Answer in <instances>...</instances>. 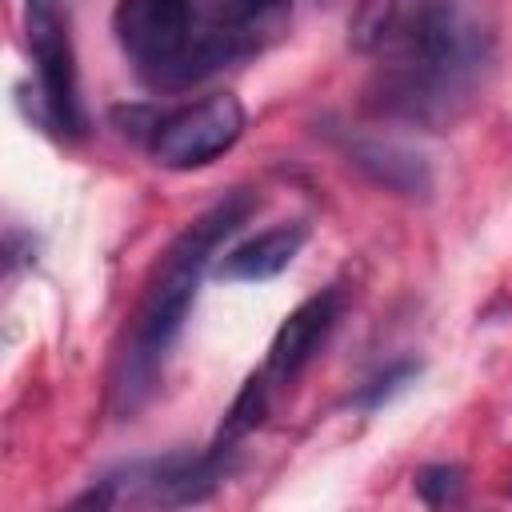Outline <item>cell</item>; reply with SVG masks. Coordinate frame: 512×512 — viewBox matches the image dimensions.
I'll return each instance as SVG.
<instances>
[{"instance_id": "cell-1", "label": "cell", "mask_w": 512, "mask_h": 512, "mask_svg": "<svg viewBox=\"0 0 512 512\" xmlns=\"http://www.w3.org/2000/svg\"><path fill=\"white\" fill-rule=\"evenodd\" d=\"M252 204L256 200L244 188L224 196L220 204L200 212L160 256V264H156V272H152V280H148V288L136 304V316L124 332L116 364H112L108 396H112L116 416H132L152 396L156 376H160L172 344L184 332V320H188V308L196 300V288H200V276H204L208 260L248 220Z\"/></svg>"}, {"instance_id": "cell-2", "label": "cell", "mask_w": 512, "mask_h": 512, "mask_svg": "<svg viewBox=\"0 0 512 512\" xmlns=\"http://www.w3.org/2000/svg\"><path fill=\"white\" fill-rule=\"evenodd\" d=\"M488 56H492L488 32L460 0H452L424 40L376 64L364 104L388 120L444 128L472 104Z\"/></svg>"}, {"instance_id": "cell-3", "label": "cell", "mask_w": 512, "mask_h": 512, "mask_svg": "<svg viewBox=\"0 0 512 512\" xmlns=\"http://www.w3.org/2000/svg\"><path fill=\"white\" fill-rule=\"evenodd\" d=\"M112 32L148 88L184 92L208 80L200 64V0H120Z\"/></svg>"}, {"instance_id": "cell-4", "label": "cell", "mask_w": 512, "mask_h": 512, "mask_svg": "<svg viewBox=\"0 0 512 512\" xmlns=\"http://www.w3.org/2000/svg\"><path fill=\"white\" fill-rule=\"evenodd\" d=\"M232 452L224 444H208L204 452H172L156 460H132L116 472H104L76 504L120 508V504H148V508H180L208 500L224 476L232 472Z\"/></svg>"}, {"instance_id": "cell-5", "label": "cell", "mask_w": 512, "mask_h": 512, "mask_svg": "<svg viewBox=\"0 0 512 512\" xmlns=\"http://www.w3.org/2000/svg\"><path fill=\"white\" fill-rule=\"evenodd\" d=\"M240 136H244V104L228 92H216L196 104L160 112L144 144L160 168L188 172L224 156Z\"/></svg>"}, {"instance_id": "cell-6", "label": "cell", "mask_w": 512, "mask_h": 512, "mask_svg": "<svg viewBox=\"0 0 512 512\" xmlns=\"http://www.w3.org/2000/svg\"><path fill=\"white\" fill-rule=\"evenodd\" d=\"M292 0H200V52L208 76L260 56L288 32Z\"/></svg>"}, {"instance_id": "cell-7", "label": "cell", "mask_w": 512, "mask_h": 512, "mask_svg": "<svg viewBox=\"0 0 512 512\" xmlns=\"http://www.w3.org/2000/svg\"><path fill=\"white\" fill-rule=\"evenodd\" d=\"M452 0H356L348 16V44L360 56L392 60L424 40Z\"/></svg>"}, {"instance_id": "cell-8", "label": "cell", "mask_w": 512, "mask_h": 512, "mask_svg": "<svg viewBox=\"0 0 512 512\" xmlns=\"http://www.w3.org/2000/svg\"><path fill=\"white\" fill-rule=\"evenodd\" d=\"M340 308H344V296L340 288H324L316 296H308L304 304H296L284 324L276 328L272 344H268V360H264V372L268 380L280 388V384H292L308 364L312 356L320 352V344L328 340V332L336 328L340 320Z\"/></svg>"}, {"instance_id": "cell-9", "label": "cell", "mask_w": 512, "mask_h": 512, "mask_svg": "<svg viewBox=\"0 0 512 512\" xmlns=\"http://www.w3.org/2000/svg\"><path fill=\"white\" fill-rule=\"evenodd\" d=\"M308 224L304 220H284V224H272L256 236H248L244 244L228 248L224 260L216 264V276L228 280V284H260V280H272L280 276L304 248L308 240Z\"/></svg>"}, {"instance_id": "cell-10", "label": "cell", "mask_w": 512, "mask_h": 512, "mask_svg": "<svg viewBox=\"0 0 512 512\" xmlns=\"http://www.w3.org/2000/svg\"><path fill=\"white\" fill-rule=\"evenodd\" d=\"M344 152L348 160L368 172L376 184L392 188V192H404V196H428L432 188V172L424 164V156L392 144V140H364V136H352L344 140Z\"/></svg>"}, {"instance_id": "cell-11", "label": "cell", "mask_w": 512, "mask_h": 512, "mask_svg": "<svg viewBox=\"0 0 512 512\" xmlns=\"http://www.w3.org/2000/svg\"><path fill=\"white\" fill-rule=\"evenodd\" d=\"M272 380H268V372L260 368V372H252L248 380H244V388L236 392V400H232V408L224 412V420H220V432H216V444H224V448H236L260 420H264V412H268V396H272Z\"/></svg>"}, {"instance_id": "cell-12", "label": "cell", "mask_w": 512, "mask_h": 512, "mask_svg": "<svg viewBox=\"0 0 512 512\" xmlns=\"http://www.w3.org/2000/svg\"><path fill=\"white\" fill-rule=\"evenodd\" d=\"M412 480H416V496L432 508H444L464 492V472L456 464H424Z\"/></svg>"}, {"instance_id": "cell-13", "label": "cell", "mask_w": 512, "mask_h": 512, "mask_svg": "<svg viewBox=\"0 0 512 512\" xmlns=\"http://www.w3.org/2000/svg\"><path fill=\"white\" fill-rule=\"evenodd\" d=\"M416 372H420V364H412V360H404V364H392L384 376H376L372 384H364V388L356 392V404H360V408H376L380 400H388L392 392H400V388H404V384H408Z\"/></svg>"}]
</instances>
